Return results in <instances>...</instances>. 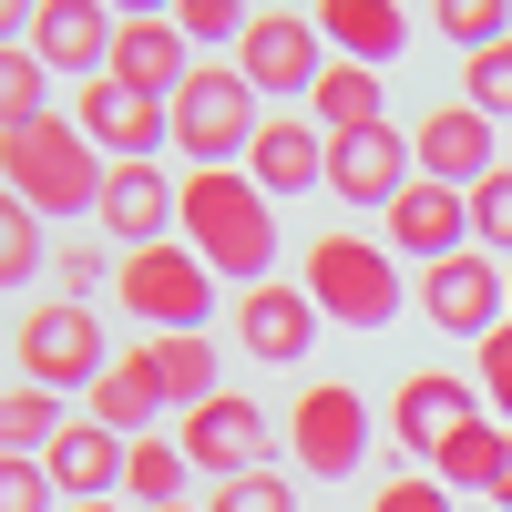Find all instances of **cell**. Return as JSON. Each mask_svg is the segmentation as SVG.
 I'll use <instances>...</instances> for the list:
<instances>
[{"label": "cell", "mask_w": 512, "mask_h": 512, "mask_svg": "<svg viewBox=\"0 0 512 512\" xmlns=\"http://www.w3.org/2000/svg\"><path fill=\"white\" fill-rule=\"evenodd\" d=\"M175 226H185V246H195L216 277L267 287V267H277V205L256 195V175H236V164H226V175H185Z\"/></svg>", "instance_id": "6da1fadb"}, {"label": "cell", "mask_w": 512, "mask_h": 512, "mask_svg": "<svg viewBox=\"0 0 512 512\" xmlns=\"http://www.w3.org/2000/svg\"><path fill=\"white\" fill-rule=\"evenodd\" d=\"M0 175H11V195L31 205V216H93L103 205V175L113 164L93 154V134L82 123H62V113H41V123H21V134H0Z\"/></svg>", "instance_id": "7a4b0ae2"}, {"label": "cell", "mask_w": 512, "mask_h": 512, "mask_svg": "<svg viewBox=\"0 0 512 512\" xmlns=\"http://www.w3.org/2000/svg\"><path fill=\"white\" fill-rule=\"evenodd\" d=\"M164 113H175V144L195 154V175L246 164V154H256V123H267V113H256V82H246L236 62H195V82H185Z\"/></svg>", "instance_id": "3957f363"}, {"label": "cell", "mask_w": 512, "mask_h": 512, "mask_svg": "<svg viewBox=\"0 0 512 512\" xmlns=\"http://www.w3.org/2000/svg\"><path fill=\"white\" fill-rule=\"evenodd\" d=\"M308 297L338 328H390L400 318V267L369 236H308Z\"/></svg>", "instance_id": "277c9868"}, {"label": "cell", "mask_w": 512, "mask_h": 512, "mask_svg": "<svg viewBox=\"0 0 512 512\" xmlns=\"http://www.w3.org/2000/svg\"><path fill=\"white\" fill-rule=\"evenodd\" d=\"M11 349H21V390H93V379L113 369V349H103V318L82 308V297H52V308H31L21 328H11Z\"/></svg>", "instance_id": "5b68a950"}, {"label": "cell", "mask_w": 512, "mask_h": 512, "mask_svg": "<svg viewBox=\"0 0 512 512\" xmlns=\"http://www.w3.org/2000/svg\"><path fill=\"white\" fill-rule=\"evenodd\" d=\"M123 308L154 318L164 338H195L205 318H216V267H205L195 246H144V256H123Z\"/></svg>", "instance_id": "8992f818"}, {"label": "cell", "mask_w": 512, "mask_h": 512, "mask_svg": "<svg viewBox=\"0 0 512 512\" xmlns=\"http://www.w3.org/2000/svg\"><path fill=\"white\" fill-rule=\"evenodd\" d=\"M236 72L256 82V103H308L328 82V41H318V11H256L246 41H236Z\"/></svg>", "instance_id": "52a82bcc"}, {"label": "cell", "mask_w": 512, "mask_h": 512, "mask_svg": "<svg viewBox=\"0 0 512 512\" xmlns=\"http://www.w3.org/2000/svg\"><path fill=\"white\" fill-rule=\"evenodd\" d=\"M369 461V400L349 379H318V390H297V472L308 482H349Z\"/></svg>", "instance_id": "ba28073f"}, {"label": "cell", "mask_w": 512, "mask_h": 512, "mask_svg": "<svg viewBox=\"0 0 512 512\" xmlns=\"http://www.w3.org/2000/svg\"><path fill=\"white\" fill-rule=\"evenodd\" d=\"M175 451L195 461V472H216V482H236V472H267V451H277V431H267V410H256L246 390H216L205 410H185V431H175Z\"/></svg>", "instance_id": "9c48e42d"}, {"label": "cell", "mask_w": 512, "mask_h": 512, "mask_svg": "<svg viewBox=\"0 0 512 512\" xmlns=\"http://www.w3.org/2000/svg\"><path fill=\"white\" fill-rule=\"evenodd\" d=\"M410 154H420V185H451V195H472L502 175V154H492V123L472 103H431L410 123Z\"/></svg>", "instance_id": "30bf717a"}, {"label": "cell", "mask_w": 512, "mask_h": 512, "mask_svg": "<svg viewBox=\"0 0 512 512\" xmlns=\"http://www.w3.org/2000/svg\"><path fill=\"white\" fill-rule=\"evenodd\" d=\"M420 318L431 328H451V338H492L512 308H502V267L482 246H461V256H441V267H420Z\"/></svg>", "instance_id": "8fae6325"}, {"label": "cell", "mask_w": 512, "mask_h": 512, "mask_svg": "<svg viewBox=\"0 0 512 512\" xmlns=\"http://www.w3.org/2000/svg\"><path fill=\"white\" fill-rule=\"evenodd\" d=\"M472 420H492V410H482V390H461L451 369H410L400 400H390V431H400V451H420V461H441Z\"/></svg>", "instance_id": "7c38bea8"}, {"label": "cell", "mask_w": 512, "mask_h": 512, "mask_svg": "<svg viewBox=\"0 0 512 512\" xmlns=\"http://www.w3.org/2000/svg\"><path fill=\"white\" fill-rule=\"evenodd\" d=\"M410 185H420V154H410L400 123H379V134H359V144H328V195L338 205H379V216H390Z\"/></svg>", "instance_id": "4fadbf2b"}, {"label": "cell", "mask_w": 512, "mask_h": 512, "mask_svg": "<svg viewBox=\"0 0 512 512\" xmlns=\"http://www.w3.org/2000/svg\"><path fill=\"white\" fill-rule=\"evenodd\" d=\"M236 349L246 359H267V369H297V359H308L318 349V297L308 287H246L236 297Z\"/></svg>", "instance_id": "5bb4252c"}, {"label": "cell", "mask_w": 512, "mask_h": 512, "mask_svg": "<svg viewBox=\"0 0 512 512\" xmlns=\"http://www.w3.org/2000/svg\"><path fill=\"white\" fill-rule=\"evenodd\" d=\"M82 134H93L103 164H154V144H175V113L144 103V93H123V82H82Z\"/></svg>", "instance_id": "9a60e30c"}, {"label": "cell", "mask_w": 512, "mask_h": 512, "mask_svg": "<svg viewBox=\"0 0 512 512\" xmlns=\"http://www.w3.org/2000/svg\"><path fill=\"white\" fill-rule=\"evenodd\" d=\"M246 175H256V195H267V205L308 195V185H328V134H318L308 113H267V123H256V154H246Z\"/></svg>", "instance_id": "2e32d148"}, {"label": "cell", "mask_w": 512, "mask_h": 512, "mask_svg": "<svg viewBox=\"0 0 512 512\" xmlns=\"http://www.w3.org/2000/svg\"><path fill=\"white\" fill-rule=\"evenodd\" d=\"M113 11H93V0H41V11H31V62L41 72H113Z\"/></svg>", "instance_id": "e0dca14e"}, {"label": "cell", "mask_w": 512, "mask_h": 512, "mask_svg": "<svg viewBox=\"0 0 512 512\" xmlns=\"http://www.w3.org/2000/svg\"><path fill=\"white\" fill-rule=\"evenodd\" d=\"M175 175L164 164H113L103 175V205H93V226H113L123 236V256H144V246H164V226H175Z\"/></svg>", "instance_id": "ac0fdd59"}, {"label": "cell", "mask_w": 512, "mask_h": 512, "mask_svg": "<svg viewBox=\"0 0 512 512\" xmlns=\"http://www.w3.org/2000/svg\"><path fill=\"white\" fill-rule=\"evenodd\" d=\"M103 82H123V93H144V103H175L185 82H195L185 31H175V21H123V31H113V72H103Z\"/></svg>", "instance_id": "d6986e66"}, {"label": "cell", "mask_w": 512, "mask_h": 512, "mask_svg": "<svg viewBox=\"0 0 512 512\" xmlns=\"http://www.w3.org/2000/svg\"><path fill=\"white\" fill-rule=\"evenodd\" d=\"M379 236H390L400 256H420V267H441V256H461V236H472V195H451V185H410L390 216H379Z\"/></svg>", "instance_id": "ffe728a7"}, {"label": "cell", "mask_w": 512, "mask_h": 512, "mask_svg": "<svg viewBox=\"0 0 512 512\" xmlns=\"http://www.w3.org/2000/svg\"><path fill=\"white\" fill-rule=\"evenodd\" d=\"M318 41H328L338 62H359V72H390L400 41H410V11H390V0H328V11H318Z\"/></svg>", "instance_id": "44dd1931"}, {"label": "cell", "mask_w": 512, "mask_h": 512, "mask_svg": "<svg viewBox=\"0 0 512 512\" xmlns=\"http://www.w3.org/2000/svg\"><path fill=\"white\" fill-rule=\"evenodd\" d=\"M154 410H164V369H154V349L113 359V369L93 379V431H113V441H154Z\"/></svg>", "instance_id": "7402d4cb"}, {"label": "cell", "mask_w": 512, "mask_h": 512, "mask_svg": "<svg viewBox=\"0 0 512 512\" xmlns=\"http://www.w3.org/2000/svg\"><path fill=\"white\" fill-rule=\"evenodd\" d=\"M123 451H134V441H113V431H93V420H72V431L41 451V472H52V492H72V502H113Z\"/></svg>", "instance_id": "603a6c76"}, {"label": "cell", "mask_w": 512, "mask_h": 512, "mask_svg": "<svg viewBox=\"0 0 512 512\" xmlns=\"http://www.w3.org/2000/svg\"><path fill=\"white\" fill-rule=\"evenodd\" d=\"M308 123H318L328 144H359V134H379V123H390V113H379V72H359V62H328V82L308 93Z\"/></svg>", "instance_id": "cb8c5ba5"}, {"label": "cell", "mask_w": 512, "mask_h": 512, "mask_svg": "<svg viewBox=\"0 0 512 512\" xmlns=\"http://www.w3.org/2000/svg\"><path fill=\"white\" fill-rule=\"evenodd\" d=\"M62 431H72V420H62L52 390H0V461H41Z\"/></svg>", "instance_id": "d4e9b609"}, {"label": "cell", "mask_w": 512, "mask_h": 512, "mask_svg": "<svg viewBox=\"0 0 512 512\" xmlns=\"http://www.w3.org/2000/svg\"><path fill=\"white\" fill-rule=\"evenodd\" d=\"M502 461H512V431H502V420H472V431H461V441L431 461V472H441V492H492V482H502Z\"/></svg>", "instance_id": "484cf974"}, {"label": "cell", "mask_w": 512, "mask_h": 512, "mask_svg": "<svg viewBox=\"0 0 512 512\" xmlns=\"http://www.w3.org/2000/svg\"><path fill=\"white\" fill-rule=\"evenodd\" d=\"M123 482H134V502H144V512H185L195 461H185L175 441H134V451H123Z\"/></svg>", "instance_id": "4316f807"}, {"label": "cell", "mask_w": 512, "mask_h": 512, "mask_svg": "<svg viewBox=\"0 0 512 512\" xmlns=\"http://www.w3.org/2000/svg\"><path fill=\"white\" fill-rule=\"evenodd\" d=\"M154 369H164V400H185V410H205V400H216L226 390V379H216V338H154Z\"/></svg>", "instance_id": "83f0119b"}, {"label": "cell", "mask_w": 512, "mask_h": 512, "mask_svg": "<svg viewBox=\"0 0 512 512\" xmlns=\"http://www.w3.org/2000/svg\"><path fill=\"white\" fill-rule=\"evenodd\" d=\"M41 113H52V72H41L31 41H21V52H0V134H21Z\"/></svg>", "instance_id": "f1b7e54d"}, {"label": "cell", "mask_w": 512, "mask_h": 512, "mask_svg": "<svg viewBox=\"0 0 512 512\" xmlns=\"http://www.w3.org/2000/svg\"><path fill=\"white\" fill-rule=\"evenodd\" d=\"M441 41H451V52H502V41H512V0H441Z\"/></svg>", "instance_id": "f546056e"}, {"label": "cell", "mask_w": 512, "mask_h": 512, "mask_svg": "<svg viewBox=\"0 0 512 512\" xmlns=\"http://www.w3.org/2000/svg\"><path fill=\"white\" fill-rule=\"evenodd\" d=\"M31 267H41V216L0 185V287H31Z\"/></svg>", "instance_id": "4dcf8cb0"}, {"label": "cell", "mask_w": 512, "mask_h": 512, "mask_svg": "<svg viewBox=\"0 0 512 512\" xmlns=\"http://www.w3.org/2000/svg\"><path fill=\"white\" fill-rule=\"evenodd\" d=\"M461 103H472L482 123H512V41L482 52V62H461Z\"/></svg>", "instance_id": "1f68e13d"}, {"label": "cell", "mask_w": 512, "mask_h": 512, "mask_svg": "<svg viewBox=\"0 0 512 512\" xmlns=\"http://www.w3.org/2000/svg\"><path fill=\"white\" fill-rule=\"evenodd\" d=\"M472 390H482V410H492L502 431H512V318L482 338V359H472Z\"/></svg>", "instance_id": "d6a6232c"}, {"label": "cell", "mask_w": 512, "mask_h": 512, "mask_svg": "<svg viewBox=\"0 0 512 512\" xmlns=\"http://www.w3.org/2000/svg\"><path fill=\"white\" fill-rule=\"evenodd\" d=\"M472 236H482V256L512 267V164H502L492 185H472Z\"/></svg>", "instance_id": "836d02e7"}, {"label": "cell", "mask_w": 512, "mask_h": 512, "mask_svg": "<svg viewBox=\"0 0 512 512\" xmlns=\"http://www.w3.org/2000/svg\"><path fill=\"white\" fill-rule=\"evenodd\" d=\"M246 21H256V11H236V0H185V11H175L185 52H216V41H246Z\"/></svg>", "instance_id": "e575fe53"}, {"label": "cell", "mask_w": 512, "mask_h": 512, "mask_svg": "<svg viewBox=\"0 0 512 512\" xmlns=\"http://www.w3.org/2000/svg\"><path fill=\"white\" fill-rule=\"evenodd\" d=\"M216 512H297V482L287 472H236V482H216Z\"/></svg>", "instance_id": "d590c367"}, {"label": "cell", "mask_w": 512, "mask_h": 512, "mask_svg": "<svg viewBox=\"0 0 512 512\" xmlns=\"http://www.w3.org/2000/svg\"><path fill=\"white\" fill-rule=\"evenodd\" d=\"M369 512H451V492H441V472H390Z\"/></svg>", "instance_id": "8d00e7d4"}, {"label": "cell", "mask_w": 512, "mask_h": 512, "mask_svg": "<svg viewBox=\"0 0 512 512\" xmlns=\"http://www.w3.org/2000/svg\"><path fill=\"white\" fill-rule=\"evenodd\" d=\"M0 512H52V472L41 461H0Z\"/></svg>", "instance_id": "74e56055"}, {"label": "cell", "mask_w": 512, "mask_h": 512, "mask_svg": "<svg viewBox=\"0 0 512 512\" xmlns=\"http://www.w3.org/2000/svg\"><path fill=\"white\" fill-rule=\"evenodd\" d=\"M103 277H113V267H103V246H62V287H72V297H93Z\"/></svg>", "instance_id": "f35d334b"}, {"label": "cell", "mask_w": 512, "mask_h": 512, "mask_svg": "<svg viewBox=\"0 0 512 512\" xmlns=\"http://www.w3.org/2000/svg\"><path fill=\"white\" fill-rule=\"evenodd\" d=\"M21 31H31V11H21V0H0V52H21Z\"/></svg>", "instance_id": "ab89813d"}, {"label": "cell", "mask_w": 512, "mask_h": 512, "mask_svg": "<svg viewBox=\"0 0 512 512\" xmlns=\"http://www.w3.org/2000/svg\"><path fill=\"white\" fill-rule=\"evenodd\" d=\"M492 512H512V461H502V482H492Z\"/></svg>", "instance_id": "60d3db41"}, {"label": "cell", "mask_w": 512, "mask_h": 512, "mask_svg": "<svg viewBox=\"0 0 512 512\" xmlns=\"http://www.w3.org/2000/svg\"><path fill=\"white\" fill-rule=\"evenodd\" d=\"M72 512H123V502H72Z\"/></svg>", "instance_id": "b9f144b4"}, {"label": "cell", "mask_w": 512, "mask_h": 512, "mask_svg": "<svg viewBox=\"0 0 512 512\" xmlns=\"http://www.w3.org/2000/svg\"><path fill=\"white\" fill-rule=\"evenodd\" d=\"M502 308H512V267H502Z\"/></svg>", "instance_id": "7bdbcfd3"}, {"label": "cell", "mask_w": 512, "mask_h": 512, "mask_svg": "<svg viewBox=\"0 0 512 512\" xmlns=\"http://www.w3.org/2000/svg\"><path fill=\"white\" fill-rule=\"evenodd\" d=\"M185 512H195V502H185Z\"/></svg>", "instance_id": "ee69618b"}]
</instances>
